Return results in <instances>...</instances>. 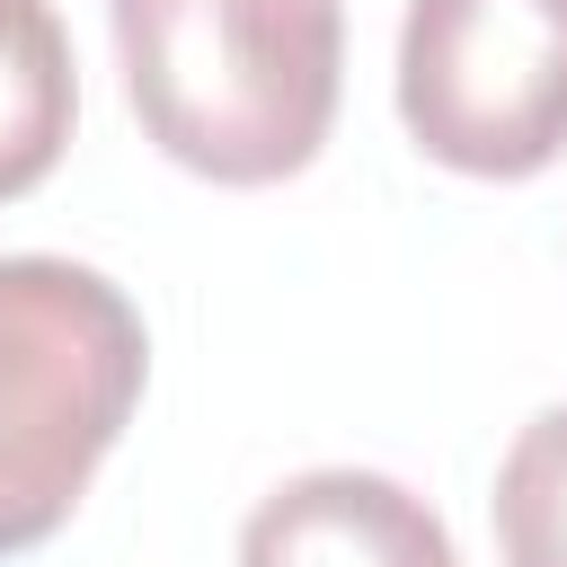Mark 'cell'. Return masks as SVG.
I'll return each mask as SVG.
<instances>
[{"label": "cell", "instance_id": "6da1fadb", "mask_svg": "<svg viewBox=\"0 0 567 567\" xmlns=\"http://www.w3.org/2000/svg\"><path fill=\"white\" fill-rule=\"evenodd\" d=\"M142 142L213 186H284L346 89V0H106Z\"/></svg>", "mask_w": 567, "mask_h": 567}, {"label": "cell", "instance_id": "277c9868", "mask_svg": "<svg viewBox=\"0 0 567 567\" xmlns=\"http://www.w3.org/2000/svg\"><path fill=\"white\" fill-rule=\"evenodd\" d=\"M239 567H461L443 514L390 470H301L239 523Z\"/></svg>", "mask_w": 567, "mask_h": 567}, {"label": "cell", "instance_id": "7a4b0ae2", "mask_svg": "<svg viewBox=\"0 0 567 567\" xmlns=\"http://www.w3.org/2000/svg\"><path fill=\"white\" fill-rule=\"evenodd\" d=\"M151 381V328L80 257H0V558L44 549Z\"/></svg>", "mask_w": 567, "mask_h": 567}, {"label": "cell", "instance_id": "5b68a950", "mask_svg": "<svg viewBox=\"0 0 567 567\" xmlns=\"http://www.w3.org/2000/svg\"><path fill=\"white\" fill-rule=\"evenodd\" d=\"M80 124V62L53 0H0V204L35 195Z\"/></svg>", "mask_w": 567, "mask_h": 567}, {"label": "cell", "instance_id": "8992f818", "mask_svg": "<svg viewBox=\"0 0 567 567\" xmlns=\"http://www.w3.org/2000/svg\"><path fill=\"white\" fill-rule=\"evenodd\" d=\"M487 514H496L505 567H567V399L540 408V416L505 443Z\"/></svg>", "mask_w": 567, "mask_h": 567}, {"label": "cell", "instance_id": "3957f363", "mask_svg": "<svg viewBox=\"0 0 567 567\" xmlns=\"http://www.w3.org/2000/svg\"><path fill=\"white\" fill-rule=\"evenodd\" d=\"M399 124L452 177H540L567 151V0H408Z\"/></svg>", "mask_w": 567, "mask_h": 567}]
</instances>
